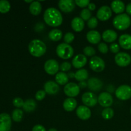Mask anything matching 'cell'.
Segmentation results:
<instances>
[{
  "label": "cell",
  "mask_w": 131,
  "mask_h": 131,
  "mask_svg": "<svg viewBox=\"0 0 131 131\" xmlns=\"http://www.w3.org/2000/svg\"><path fill=\"white\" fill-rule=\"evenodd\" d=\"M98 49L102 54H106L108 52V47H107V44L103 43V42L99 43V45L98 46Z\"/></svg>",
  "instance_id": "obj_40"
},
{
  "label": "cell",
  "mask_w": 131,
  "mask_h": 131,
  "mask_svg": "<svg viewBox=\"0 0 131 131\" xmlns=\"http://www.w3.org/2000/svg\"><path fill=\"white\" fill-rule=\"evenodd\" d=\"M115 95L118 99L122 101L129 99L131 97V87L126 84L121 85L115 91Z\"/></svg>",
  "instance_id": "obj_5"
},
{
  "label": "cell",
  "mask_w": 131,
  "mask_h": 131,
  "mask_svg": "<svg viewBox=\"0 0 131 131\" xmlns=\"http://www.w3.org/2000/svg\"><path fill=\"white\" fill-rule=\"evenodd\" d=\"M60 69L63 72L69 71L71 69V63L69 62H67V61L62 63L61 64V65L60 66Z\"/></svg>",
  "instance_id": "obj_38"
},
{
  "label": "cell",
  "mask_w": 131,
  "mask_h": 131,
  "mask_svg": "<svg viewBox=\"0 0 131 131\" xmlns=\"http://www.w3.org/2000/svg\"><path fill=\"white\" fill-rule=\"evenodd\" d=\"M42 11V5L38 1H33L29 6V12L33 15H39Z\"/></svg>",
  "instance_id": "obj_25"
},
{
  "label": "cell",
  "mask_w": 131,
  "mask_h": 131,
  "mask_svg": "<svg viewBox=\"0 0 131 131\" xmlns=\"http://www.w3.org/2000/svg\"><path fill=\"white\" fill-rule=\"evenodd\" d=\"M87 84L88 88L93 92H98L101 90L103 86L102 81L96 78H92L88 79Z\"/></svg>",
  "instance_id": "obj_16"
},
{
  "label": "cell",
  "mask_w": 131,
  "mask_h": 131,
  "mask_svg": "<svg viewBox=\"0 0 131 131\" xmlns=\"http://www.w3.org/2000/svg\"><path fill=\"white\" fill-rule=\"evenodd\" d=\"M56 54L61 59L67 60L73 56L74 49L69 44L66 43H61L56 47Z\"/></svg>",
  "instance_id": "obj_4"
},
{
  "label": "cell",
  "mask_w": 131,
  "mask_h": 131,
  "mask_svg": "<svg viewBox=\"0 0 131 131\" xmlns=\"http://www.w3.org/2000/svg\"><path fill=\"white\" fill-rule=\"evenodd\" d=\"M10 9V4L7 0H0V12L5 14Z\"/></svg>",
  "instance_id": "obj_32"
},
{
  "label": "cell",
  "mask_w": 131,
  "mask_h": 131,
  "mask_svg": "<svg viewBox=\"0 0 131 131\" xmlns=\"http://www.w3.org/2000/svg\"><path fill=\"white\" fill-rule=\"evenodd\" d=\"M74 38H75L74 35L72 33H71V32H68L64 36V41H65V43H67V44L72 43L74 41Z\"/></svg>",
  "instance_id": "obj_35"
},
{
  "label": "cell",
  "mask_w": 131,
  "mask_h": 131,
  "mask_svg": "<svg viewBox=\"0 0 131 131\" xmlns=\"http://www.w3.org/2000/svg\"><path fill=\"white\" fill-rule=\"evenodd\" d=\"M118 35L116 31L112 29H107L102 33V37L104 40L106 42H113L117 38Z\"/></svg>",
  "instance_id": "obj_21"
},
{
  "label": "cell",
  "mask_w": 131,
  "mask_h": 131,
  "mask_svg": "<svg viewBox=\"0 0 131 131\" xmlns=\"http://www.w3.org/2000/svg\"><path fill=\"white\" fill-rule=\"evenodd\" d=\"M88 78V72L85 69H81L75 73V78L78 81H84Z\"/></svg>",
  "instance_id": "obj_29"
},
{
  "label": "cell",
  "mask_w": 131,
  "mask_h": 131,
  "mask_svg": "<svg viewBox=\"0 0 131 131\" xmlns=\"http://www.w3.org/2000/svg\"><path fill=\"white\" fill-rule=\"evenodd\" d=\"M28 50L32 56L39 58L46 53L47 47L44 42L41 41L40 40L35 39L31 41L29 43Z\"/></svg>",
  "instance_id": "obj_2"
},
{
  "label": "cell",
  "mask_w": 131,
  "mask_h": 131,
  "mask_svg": "<svg viewBox=\"0 0 131 131\" xmlns=\"http://www.w3.org/2000/svg\"><path fill=\"white\" fill-rule=\"evenodd\" d=\"M82 102L88 107H93L98 102V97L92 92H86L82 95Z\"/></svg>",
  "instance_id": "obj_8"
},
{
  "label": "cell",
  "mask_w": 131,
  "mask_h": 131,
  "mask_svg": "<svg viewBox=\"0 0 131 131\" xmlns=\"http://www.w3.org/2000/svg\"><path fill=\"white\" fill-rule=\"evenodd\" d=\"M88 9L90 10V11H93V10H95L96 5H95L94 3H90V4L88 6Z\"/></svg>",
  "instance_id": "obj_44"
},
{
  "label": "cell",
  "mask_w": 131,
  "mask_h": 131,
  "mask_svg": "<svg viewBox=\"0 0 131 131\" xmlns=\"http://www.w3.org/2000/svg\"><path fill=\"white\" fill-rule=\"evenodd\" d=\"M76 115L83 120H88L91 117V111L87 106H80L77 108Z\"/></svg>",
  "instance_id": "obj_15"
},
{
  "label": "cell",
  "mask_w": 131,
  "mask_h": 131,
  "mask_svg": "<svg viewBox=\"0 0 131 131\" xmlns=\"http://www.w3.org/2000/svg\"><path fill=\"white\" fill-rule=\"evenodd\" d=\"M87 24H88V28H90V29H94L98 25V20H97V19L96 17H91V19L88 21Z\"/></svg>",
  "instance_id": "obj_36"
},
{
  "label": "cell",
  "mask_w": 131,
  "mask_h": 131,
  "mask_svg": "<svg viewBox=\"0 0 131 131\" xmlns=\"http://www.w3.org/2000/svg\"><path fill=\"white\" fill-rule=\"evenodd\" d=\"M114 116V111L111 107L105 108L102 112V116L105 120H110Z\"/></svg>",
  "instance_id": "obj_31"
},
{
  "label": "cell",
  "mask_w": 131,
  "mask_h": 131,
  "mask_svg": "<svg viewBox=\"0 0 131 131\" xmlns=\"http://www.w3.org/2000/svg\"><path fill=\"white\" fill-rule=\"evenodd\" d=\"M63 106L64 110L66 111H69V112L72 111L77 107L76 100L74 98H71V97L66 99L64 101Z\"/></svg>",
  "instance_id": "obj_23"
},
{
  "label": "cell",
  "mask_w": 131,
  "mask_h": 131,
  "mask_svg": "<svg viewBox=\"0 0 131 131\" xmlns=\"http://www.w3.org/2000/svg\"><path fill=\"white\" fill-rule=\"evenodd\" d=\"M44 90L46 93L49 95H55L60 90L59 85L52 81H49L44 84Z\"/></svg>",
  "instance_id": "obj_18"
},
{
  "label": "cell",
  "mask_w": 131,
  "mask_h": 131,
  "mask_svg": "<svg viewBox=\"0 0 131 131\" xmlns=\"http://www.w3.org/2000/svg\"><path fill=\"white\" fill-rule=\"evenodd\" d=\"M46 93L44 90H38L35 94V99L37 101H42L46 97Z\"/></svg>",
  "instance_id": "obj_41"
},
{
  "label": "cell",
  "mask_w": 131,
  "mask_h": 131,
  "mask_svg": "<svg viewBox=\"0 0 131 131\" xmlns=\"http://www.w3.org/2000/svg\"><path fill=\"white\" fill-rule=\"evenodd\" d=\"M12 117L14 121L16 122H19L22 120L23 117V111L20 109L17 108L13 111L12 114Z\"/></svg>",
  "instance_id": "obj_30"
},
{
  "label": "cell",
  "mask_w": 131,
  "mask_h": 131,
  "mask_svg": "<svg viewBox=\"0 0 131 131\" xmlns=\"http://www.w3.org/2000/svg\"><path fill=\"white\" fill-rule=\"evenodd\" d=\"M110 51H111V52H113V53L118 54L119 51H120V46H119V45L116 43H113L110 46Z\"/></svg>",
  "instance_id": "obj_42"
},
{
  "label": "cell",
  "mask_w": 131,
  "mask_h": 131,
  "mask_svg": "<svg viewBox=\"0 0 131 131\" xmlns=\"http://www.w3.org/2000/svg\"><path fill=\"white\" fill-rule=\"evenodd\" d=\"M119 43L123 49H131V35L129 34L122 35L119 38Z\"/></svg>",
  "instance_id": "obj_20"
},
{
  "label": "cell",
  "mask_w": 131,
  "mask_h": 131,
  "mask_svg": "<svg viewBox=\"0 0 131 131\" xmlns=\"http://www.w3.org/2000/svg\"><path fill=\"white\" fill-rule=\"evenodd\" d=\"M113 24L118 30H125L130 26L131 19L127 14H119L113 19Z\"/></svg>",
  "instance_id": "obj_3"
},
{
  "label": "cell",
  "mask_w": 131,
  "mask_h": 131,
  "mask_svg": "<svg viewBox=\"0 0 131 131\" xmlns=\"http://www.w3.org/2000/svg\"><path fill=\"white\" fill-rule=\"evenodd\" d=\"M80 15L81 18L83 20H88V21L91 19V16H92L91 12L87 8L83 9L81 11V12Z\"/></svg>",
  "instance_id": "obj_33"
},
{
  "label": "cell",
  "mask_w": 131,
  "mask_h": 131,
  "mask_svg": "<svg viewBox=\"0 0 131 131\" xmlns=\"http://www.w3.org/2000/svg\"><path fill=\"white\" fill-rule=\"evenodd\" d=\"M113 99L112 95L108 92H102L98 97V102L101 106L109 107L113 104Z\"/></svg>",
  "instance_id": "obj_11"
},
{
  "label": "cell",
  "mask_w": 131,
  "mask_h": 131,
  "mask_svg": "<svg viewBox=\"0 0 131 131\" xmlns=\"http://www.w3.org/2000/svg\"><path fill=\"white\" fill-rule=\"evenodd\" d=\"M58 6L62 12L69 13L74 10L75 3L73 0H60L58 3Z\"/></svg>",
  "instance_id": "obj_14"
},
{
  "label": "cell",
  "mask_w": 131,
  "mask_h": 131,
  "mask_svg": "<svg viewBox=\"0 0 131 131\" xmlns=\"http://www.w3.org/2000/svg\"><path fill=\"white\" fill-rule=\"evenodd\" d=\"M115 63L119 67H125L130 65L131 63V56L126 52H121L116 54L115 58Z\"/></svg>",
  "instance_id": "obj_6"
},
{
  "label": "cell",
  "mask_w": 131,
  "mask_h": 131,
  "mask_svg": "<svg viewBox=\"0 0 131 131\" xmlns=\"http://www.w3.org/2000/svg\"><path fill=\"white\" fill-rule=\"evenodd\" d=\"M48 131H58V130H56V129H54V128H51V129H50Z\"/></svg>",
  "instance_id": "obj_48"
},
{
  "label": "cell",
  "mask_w": 131,
  "mask_h": 131,
  "mask_svg": "<svg viewBox=\"0 0 131 131\" xmlns=\"http://www.w3.org/2000/svg\"><path fill=\"white\" fill-rule=\"evenodd\" d=\"M60 66L56 60H48L44 64V70L49 75H54L58 72Z\"/></svg>",
  "instance_id": "obj_9"
},
{
  "label": "cell",
  "mask_w": 131,
  "mask_h": 131,
  "mask_svg": "<svg viewBox=\"0 0 131 131\" xmlns=\"http://www.w3.org/2000/svg\"><path fill=\"white\" fill-rule=\"evenodd\" d=\"M37 107V104H36L35 101L33 99H29L26 100L24 102V105H23V110L26 111V112L30 113L34 111Z\"/></svg>",
  "instance_id": "obj_27"
},
{
  "label": "cell",
  "mask_w": 131,
  "mask_h": 131,
  "mask_svg": "<svg viewBox=\"0 0 131 131\" xmlns=\"http://www.w3.org/2000/svg\"><path fill=\"white\" fill-rule=\"evenodd\" d=\"M78 86H79V87L80 88H85L86 87L88 86V84H87L86 82L85 81H81L79 82V84H78Z\"/></svg>",
  "instance_id": "obj_45"
},
{
  "label": "cell",
  "mask_w": 131,
  "mask_h": 131,
  "mask_svg": "<svg viewBox=\"0 0 131 131\" xmlns=\"http://www.w3.org/2000/svg\"><path fill=\"white\" fill-rule=\"evenodd\" d=\"M32 131H46L43 126L41 125H36L33 127Z\"/></svg>",
  "instance_id": "obj_43"
},
{
  "label": "cell",
  "mask_w": 131,
  "mask_h": 131,
  "mask_svg": "<svg viewBox=\"0 0 131 131\" xmlns=\"http://www.w3.org/2000/svg\"><path fill=\"white\" fill-rule=\"evenodd\" d=\"M55 79L57 84H60V85H65L67 84L69 82V76L66 73L60 72L56 74Z\"/></svg>",
  "instance_id": "obj_26"
},
{
  "label": "cell",
  "mask_w": 131,
  "mask_h": 131,
  "mask_svg": "<svg viewBox=\"0 0 131 131\" xmlns=\"http://www.w3.org/2000/svg\"><path fill=\"white\" fill-rule=\"evenodd\" d=\"M111 9L116 14H120L124 12L125 10V6L124 2L120 0H115L113 1L111 4Z\"/></svg>",
  "instance_id": "obj_24"
},
{
  "label": "cell",
  "mask_w": 131,
  "mask_h": 131,
  "mask_svg": "<svg viewBox=\"0 0 131 131\" xmlns=\"http://www.w3.org/2000/svg\"><path fill=\"white\" fill-rule=\"evenodd\" d=\"M62 35L61 30L58 29H54L49 33V38L53 42H58L61 40Z\"/></svg>",
  "instance_id": "obj_28"
},
{
  "label": "cell",
  "mask_w": 131,
  "mask_h": 131,
  "mask_svg": "<svg viewBox=\"0 0 131 131\" xmlns=\"http://www.w3.org/2000/svg\"><path fill=\"white\" fill-rule=\"evenodd\" d=\"M86 39L90 43L92 44H97L99 43L101 40V35L97 31H90L86 34Z\"/></svg>",
  "instance_id": "obj_19"
},
{
  "label": "cell",
  "mask_w": 131,
  "mask_h": 131,
  "mask_svg": "<svg viewBox=\"0 0 131 131\" xmlns=\"http://www.w3.org/2000/svg\"><path fill=\"white\" fill-rule=\"evenodd\" d=\"M130 113H131V107H130Z\"/></svg>",
  "instance_id": "obj_50"
},
{
  "label": "cell",
  "mask_w": 131,
  "mask_h": 131,
  "mask_svg": "<svg viewBox=\"0 0 131 131\" xmlns=\"http://www.w3.org/2000/svg\"><path fill=\"white\" fill-rule=\"evenodd\" d=\"M64 92L65 95L71 98L76 97L80 92V88L78 84L74 83H69L64 87Z\"/></svg>",
  "instance_id": "obj_10"
},
{
  "label": "cell",
  "mask_w": 131,
  "mask_h": 131,
  "mask_svg": "<svg viewBox=\"0 0 131 131\" xmlns=\"http://www.w3.org/2000/svg\"><path fill=\"white\" fill-rule=\"evenodd\" d=\"M24 101L20 97H16V98L14 99L13 100V104L14 106H15L16 107H18L19 109V107H23V105H24Z\"/></svg>",
  "instance_id": "obj_37"
},
{
  "label": "cell",
  "mask_w": 131,
  "mask_h": 131,
  "mask_svg": "<svg viewBox=\"0 0 131 131\" xmlns=\"http://www.w3.org/2000/svg\"><path fill=\"white\" fill-rule=\"evenodd\" d=\"M86 63V57L84 54H81L76 55L72 61V64L75 69H81L82 67L85 66Z\"/></svg>",
  "instance_id": "obj_17"
},
{
  "label": "cell",
  "mask_w": 131,
  "mask_h": 131,
  "mask_svg": "<svg viewBox=\"0 0 131 131\" xmlns=\"http://www.w3.org/2000/svg\"><path fill=\"white\" fill-rule=\"evenodd\" d=\"M112 15V10L108 6H102L100 8L97 12V17L101 21H106Z\"/></svg>",
  "instance_id": "obj_13"
},
{
  "label": "cell",
  "mask_w": 131,
  "mask_h": 131,
  "mask_svg": "<svg viewBox=\"0 0 131 131\" xmlns=\"http://www.w3.org/2000/svg\"><path fill=\"white\" fill-rule=\"evenodd\" d=\"M12 126V120L7 113L0 114V131H10Z\"/></svg>",
  "instance_id": "obj_12"
},
{
  "label": "cell",
  "mask_w": 131,
  "mask_h": 131,
  "mask_svg": "<svg viewBox=\"0 0 131 131\" xmlns=\"http://www.w3.org/2000/svg\"><path fill=\"white\" fill-rule=\"evenodd\" d=\"M25 1V2H26V3H33V1H32V0H30V1Z\"/></svg>",
  "instance_id": "obj_49"
},
{
  "label": "cell",
  "mask_w": 131,
  "mask_h": 131,
  "mask_svg": "<svg viewBox=\"0 0 131 131\" xmlns=\"http://www.w3.org/2000/svg\"><path fill=\"white\" fill-rule=\"evenodd\" d=\"M75 3L79 7L84 8L88 6L90 4V1L89 0H76L75 1Z\"/></svg>",
  "instance_id": "obj_39"
},
{
  "label": "cell",
  "mask_w": 131,
  "mask_h": 131,
  "mask_svg": "<svg viewBox=\"0 0 131 131\" xmlns=\"http://www.w3.org/2000/svg\"><path fill=\"white\" fill-rule=\"evenodd\" d=\"M126 12L127 14L131 15V3L128 4L126 6Z\"/></svg>",
  "instance_id": "obj_46"
},
{
  "label": "cell",
  "mask_w": 131,
  "mask_h": 131,
  "mask_svg": "<svg viewBox=\"0 0 131 131\" xmlns=\"http://www.w3.org/2000/svg\"><path fill=\"white\" fill-rule=\"evenodd\" d=\"M72 28L75 32H81L84 27V22L81 17L74 18L71 22Z\"/></svg>",
  "instance_id": "obj_22"
},
{
  "label": "cell",
  "mask_w": 131,
  "mask_h": 131,
  "mask_svg": "<svg viewBox=\"0 0 131 131\" xmlns=\"http://www.w3.org/2000/svg\"><path fill=\"white\" fill-rule=\"evenodd\" d=\"M90 67L93 71L101 72L104 69L105 62L99 56H93L90 60Z\"/></svg>",
  "instance_id": "obj_7"
},
{
  "label": "cell",
  "mask_w": 131,
  "mask_h": 131,
  "mask_svg": "<svg viewBox=\"0 0 131 131\" xmlns=\"http://www.w3.org/2000/svg\"><path fill=\"white\" fill-rule=\"evenodd\" d=\"M67 75H68V76H69V78H75V74H74V73H73V72L69 73V74H67Z\"/></svg>",
  "instance_id": "obj_47"
},
{
  "label": "cell",
  "mask_w": 131,
  "mask_h": 131,
  "mask_svg": "<svg viewBox=\"0 0 131 131\" xmlns=\"http://www.w3.org/2000/svg\"><path fill=\"white\" fill-rule=\"evenodd\" d=\"M83 52L84 54V56H92L95 54V50L91 46H87V47H84V49H83Z\"/></svg>",
  "instance_id": "obj_34"
},
{
  "label": "cell",
  "mask_w": 131,
  "mask_h": 131,
  "mask_svg": "<svg viewBox=\"0 0 131 131\" xmlns=\"http://www.w3.org/2000/svg\"><path fill=\"white\" fill-rule=\"evenodd\" d=\"M43 19L47 25L52 27L60 26L63 22L62 15L55 8H49L45 11Z\"/></svg>",
  "instance_id": "obj_1"
}]
</instances>
